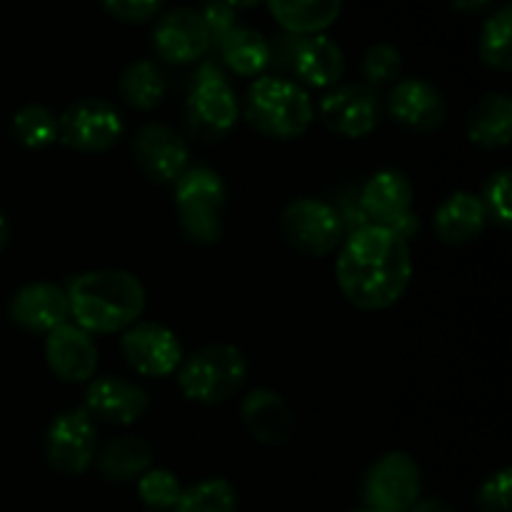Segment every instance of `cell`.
<instances>
[{
  "mask_svg": "<svg viewBox=\"0 0 512 512\" xmlns=\"http://www.w3.org/2000/svg\"><path fill=\"white\" fill-rule=\"evenodd\" d=\"M335 275L340 293L358 310L393 308L413 278L410 243L383 225H365L343 240Z\"/></svg>",
  "mask_w": 512,
  "mask_h": 512,
  "instance_id": "6da1fadb",
  "label": "cell"
},
{
  "mask_svg": "<svg viewBox=\"0 0 512 512\" xmlns=\"http://www.w3.org/2000/svg\"><path fill=\"white\" fill-rule=\"evenodd\" d=\"M70 318L90 335L123 333L145 313V288L128 270H88L68 285Z\"/></svg>",
  "mask_w": 512,
  "mask_h": 512,
  "instance_id": "7a4b0ae2",
  "label": "cell"
},
{
  "mask_svg": "<svg viewBox=\"0 0 512 512\" xmlns=\"http://www.w3.org/2000/svg\"><path fill=\"white\" fill-rule=\"evenodd\" d=\"M245 118L265 138L293 140L308 133L315 110L303 85L280 75H260L245 98Z\"/></svg>",
  "mask_w": 512,
  "mask_h": 512,
  "instance_id": "3957f363",
  "label": "cell"
},
{
  "mask_svg": "<svg viewBox=\"0 0 512 512\" xmlns=\"http://www.w3.org/2000/svg\"><path fill=\"white\" fill-rule=\"evenodd\" d=\"M228 190L213 168L195 165L173 183V203L180 228L193 243L215 245L223 238V213Z\"/></svg>",
  "mask_w": 512,
  "mask_h": 512,
  "instance_id": "277c9868",
  "label": "cell"
},
{
  "mask_svg": "<svg viewBox=\"0 0 512 512\" xmlns=\"http://www.w3.org/2000/svg\"><path fill=\"white\" fill-rule=\"evenodd\" d=\"M248 378V360L235 345H208L180 363L178 388L200 405H220L233 398Z\"/></svg>",
  "mask_w": 512,
  "mask_h": 512,
  "instance_id": "5b68a950",
  "label": "cell"
},
{
  "mask_svg": "<svg viewBox=\"0 0 512 512\" xmlns=\"http://www.w3.org/2000/svg\"><path fill=\"white\" fill-rule=\"evenodd\" d=\"M185 113H188L190 130L205 140L225 138L238 123V95L225 78L223 68L213 60L195 70Z\"/></svg>",
  "mask_w": 512,
  "mask_h": 512,
  "instance_id": "8992f818",
  "label": "cell"
},
{
  "mask_svg": "<svg viewBox=\"0 0 512 512\" xmlns=\"http://www.w3.org/2000/svg\"><path fill=\"white\" fill-rule=\"evenodd\" d=\"M358 195L370 225H383L408 243L418 235L420 220L413 210L415 190L408 175L400 170H380L365 180Z\"/></svg>",
  "mask_w": 512,
  "mask_h": 512,
  "instance_id": "52a82bcc",
  "label": "cell"
},
{
  "mask_svg": "<svg viewBox=\"0 0 512 512\" xmlns=\"http://www.w3.org/2000/svg\"><path fill=\"white\" fill-rule=\"evenodd\" d=\"M280 233L298 253L323 258L338 250L345 240L343 223L333 203L318 198H298L280 215Z\"/></svg>",
  "mask_w": 512,
  "mask_h": 512,
  "instance_id": "ba28073f",
  "label": "cell"
},
{
  "mask_svg": "<svg viewBox=\"0 0 512 512\" xmlns=\"http://www.w3.org/2000/svg\"><path fill=\"white\" fill-rule=\"evenodd\" d=\"M423 475L408 453H385L375 460L363 478L365 508L385 512H408L420 500Z\"/></svg>",
  "mask_w": 512,
  "mask_h": 512,
  "instance_id": "9c48e42d",
  "label": "cell"
},
{
  "mask_svg": "<svg viewBox=\"0 0 512 512\" xmlns=\"http://www.w3.org/2000/svg\"><path fill=\"white\" fill-rule=\"evenodd\" d=\"M123 133V118L103 98L75 100L58 118V140L78 153H105Z\"/></svg>",
  "mask_w": 512,
  "mask_h": 512,
  "instance_id": "30bf717a",
  "label": "cell"
},
{
  "mask_svg": "<svg viewBox=\"0 0 512 512\" xmlns=\"http://www.w3.org/2000/svg\"><path fill=\"white\" fill-rule=\"evenodd\" d=\"M98 453V428L83 408L55 415L45 433V460L68 478H78L93 465Z\"/></svg>",
  "mask_w": 512,
  "mask_h": 512,
  "instance_id": "8fae6325",
  "label": "cell"
},
{
  "mask_svg": "<svg viewBox=\"0 0 512 512\" xmlns=\"http://www.w3.org/2000/svg\"><path fill=\"white\" fill-rule=\"evenodd\" d=\"M120 350L125 363L145 378H168L183 363V345L178 335L153 320H138L123 330Z\"/></svg>",
  "mask_w": 512,
  "mask_h": 512,
  "instance_id": "7c38bea8",
  "label": "cell"
},
{
  "mask_svg": "<svg viewBox=\"0 0 512 512\" xmlns=\"http://www.w3.org/2000/svg\"><path fill=\"white\" fill-rule=\"evenodd\" d=\"M133 158L140 173L155 185H173L190 168L188 143L163 123H150L138 130Z\"/></svg>",
  "mask_w": 512,
  "mask_h": 512,
  "instance_id": "4fadbf2b",
  "label": "cell"
},
{
  "mask_svg": "<svg viewBox=\"0 0 512 512\" xmlns=\"http://www.w3.org/2000/svg\"><path fill=\"white\" fill-rule=\"evenodd\" d=\"M153 48L160 60L170 65H190L205 58L213 48L203 18L193 8H178L165 13L155 23Z\"/></svg>",
  "mask_w": 512,
  "mask_h": 512,
  "instance_id": "5bb4252c",
  "label": "cell"
},
{
  "mask_svg": "<svg viewBox=\"0 0 512 512\" xmlns=\"http://www.w3.org/2000/svg\"><path fill=\"white\" fill-rule=\"evenodd\" d=\"M325 128L343 138H365L378 128L380 103L368 85H340L320 100Z\"/></svg>",
  "mask_w": 512,
  "mask_h": 512,
  "instance_id": "9a60e30c",
  "label": "cell"
},
{
  "mask_svg": "<svg viewBox=\"0 0 512 512\" xmlns=\"http://www.w3.org/2000/svg\"><path fill=\"white\" fill-rule=\"evenodd\" d=\"M45 363L63 383H88L98 370V348L93 335L75 323H63L45 335Z\"/></svg>",
  "mask_w": 512,
  "mask_h": 512,
  "instance_id": "2e32d148",
  "label": "cell"
},
{
  "mask_svg": "<svg viewBox=\"0 0 512 512\" xmlns=\"http://www.w3.org/2000/svg\"><path fill=\"white\" fill-rule=\"evenodd\" d=\"M150 398L140 385L123 378H98L85 388L83 410L93 420L110 425H133L148 413Z\"/></svg>",
  "mask_w": 512,
  "mask_h": 512,
  "instance_id": "e0dca14e",
  "label": "cell"
},
{
  "mask_svg": "<svg viewBox=\"0 0 512 512\" xmlns=\"http://www.w3.org/2000/svg\"><path fill=\"white\" fill-rule=\"evenodd\" d=\"M68 318V293L60 285L30 283L10 300V320L28 333L48 335L50 330L68 323Z\"/></svg>",
  "mask_w": 512,
  "mask_h": 512,
  "instance_id": "ac0fdd59",
  "label": "cell"
},
{
  "mask_svg": "<svg viewBox=\"0 0 512 512\" xmlns=\"http://www.w3.org/2000/svg\"><path fill=\"white\" fill-rule=\"evenodd\" d=\"M288 70L308 88H333L345 73V55L325 33L303 35L295 38Z\"/></svg>",
  "mask_w": 512,
  "mask_h": 512,
  "instance_id": "d6986e66",
  "label": "cell"
},
{
  "mask_svg": "<svg viewBox=\"0 0 512 512\" xmlns=\"http://www.w3.org/2000/svg\"><path fill=\"white\" fill-rule=\"evenodd\" d=\"M390 115L415 133H430L445 123V100L428 80L408 78L395 83L388 100Z\"/></svg>",
  "mask_w": 512,
  "mask_h": 512,
  "instance_id": "ffe728a7",
  "label": "cell"
},
{
  "mask_svg": "<svg viewBox=\"0 0 512 512\" xmlns=\"http://www.w3.org/2000/svg\"><path fill=\"white\" fill-rule=\"evenodd\" d=\"M243 423L248 433L268 448H280L288 445L295 435V415L290 405L280 398L278 393L268 388H255L253 393L245 395Z\"/></svg>",
  "mask_w": 512,
  "mask_h": 512,
  "instance_id": "44dd1931",
  "label": "cell"
},
{
  "mask_svg": "<svg viewBox=\"0 0 512 512\" xmlns=\"http://www.w3.org/2000/svg\"><path fill=\"white\" fill-rule=\"evenodd\" d=\"M433 223L440 243L465 245L473 243L483 233L485 223H488V213H485L478 195L458 190V193H453L440 203V208L435 210Z\"/></svg>",
  "mask_w": 512,
  "mask_h": 512,
  "instance_id": "7402d4cb",
  "label": "cell"
},
{
  "mask_svg": "<svg viewBox=\"0 0 512 512\" xmlns=\"http://www.w3.org/2000/svg\"><path fill=\"white\" fill-rule=\"evenodd\" d=\"M98 458V470L110 483H133L153 468V448L135 435H118L108 440Z\"/></svg>",
  "mask_w": 512,
  "mask_h": 512,
  "instance_id": "603a6c76",
  "label": "cell"
},
{
  "mask_svg": "<svg viewBox=\"0 0 512 512\" xmlns=\"http://www.w3.org/2000/svg\"><path fill=\"white\" fill-rule=\"evenodd\" d=\"M280 28L290 35L325 33L338 20L343 0H268Z\"/></svg>",
  "mask_w": 512,
  "mask_h": 512,
  "instance_id": "cb8c5ba5",
  "label": "cell"
},
{
  "mask_svg": "<svg viewBox=\"0 0 512 512\" xmlns=\"http://www.w3.org/2000/svg\"><path fill=\"white\" fill-rule=\"evenodd\" d=\"M468 138L480 148H508L512 140V100L508 95L490 93L478 100L468 115Z\"/></svg>",
  "mask_w": 512,
  "mask_h": 512,
  "instance_id": "d4e9b609",
  "label": "cell"
},
{
  "mask_svg": "<svg viewBox=\"0 0 512 512\" xmlns=\"http://www.w3.org/2000/svg\"><path fill=\"white\" fill-rule=\"evenodd\" d=\"M218 50L223 63L243 78H260L270 65V40L243 25L230 30L218 43Z\"/></svg>",
  "mask_w": 512,
  "mask_h": 512,
  "instance_id": "484cf974",
  "label": "cell"
},
{
  "mask_svg": "<svg viewBox=\"0 0 512 512\" xmlns=\"http://www.w3.org/2000/svg\"><path fill=\"white\" fill-rule=\"evenodd\" d=\"M120 95L135 110H153L168 93V80L153 60H135L120 75Z\"/></svg>",
  "mask_w": 512,
  "mask_h": 512,
  "instance_id": "4316f807",
  "label": "cell"
},
{
  "mask_svg": "<svg viewBox=\"0 0 512 512\" xmlns=\"http://www.w3.org/2000/svg\"><path fill=\"white\" fill-rule=\"evenodd\" d=\"M10 133L28 150L50 148L58 140V115L45 105H25L10 120Z\"/></svg>",
  "mask_w": 512,
  "mask_h": 512,
  "instance_id": "83f0119b",
  "label": "cell"
},
{
  "mask_svg": "<svg viewBox=\"0 0 512 512\" xmlns=\"http://www.w3.org/2000/svg\"><path fill=\"white\" fill-rule=\"evenodd\" d=\"M175 512H238L235 488L223 478H208L183 490L175 503Z\"/></svg>",
  "mask_w": 512,
  "mask_h": 512,
  "instance_id": "f1b7e54d",
  "label": "cell"
},
{
  "mask_svg": "<svg viewBox=\"0 0 512 512\" xmlns=\"http://www.w3.org/2000/svg\"><path fill=\"white\" fill-rule=\"evenodd\" d=\"M510 30H512V8L503 5L495 10L483 25L480 33V60L488 68L508 73L512 68V50H510Z\"/></svg>",
  "mask_w": 512,
  "mask_h": 512,
  "instance_id": "f546056e",
  "label": "cell"
},
{
  "mask_svg": "<svg viewBox=\"0 0 512 512\" xmlns=\"http://www.w3.org/2000/svg\"><path fill=\"white\" fill-rule=\"evenodd\" d=\"M180 493H183L180 480L165 468H150L148 473H143L138 478V498L143 500V505L148 510H173Z\"/></svg>",
  "mask_w": 512,
  "mask_h": 512,
  "instance_id": "4dcf8cb0",
  "label": "cell"
},
{
  "mask_svg": "<svg viewBox=\"0 0 512 512\" xmlns=\"http://www.w3.org/2000/svg\"><path fill=\"white\" fill-rule=\"evenodd\" d=\"M400 70H403V58H400V50L395 45L378 43L365 53L363 75L370 85L395 83Z\"/></svg>",
  "mask_w": 512,
  "mask_h": 512,
  "instance_id": "1f68e13d",
  "label": "cell"
},
{
  "mask_svg": "<svg viewBox=\"0 0 512 512\" xmlns=\"http://www.w3.org/2000/svg\"><path fill=\"white\" fill-rule=\"evenodd\" d=\"M488 218L498 220L500 225L512 223V210H510V170H498L488 178L485 183L483 195H480Z\"/></svg>",
  "mask_w": 512,
  "mask_h": 512,
  "instance_id": "d6a6232c",
  "label": "cell"
},
{
  "mask_svg": "<svg viewBox=\"0 0 512 512\" xmlns=\"http://www.w3.org/2000/svg\"><path fill=\"white\" fill-rule=\"evenodd\" d=\"M510 468L490 475L478 490V508L483 512H510Z\"/></svg>",
  "mask_w": 512,
  "mask_h": 512,
  "instance_id": "836d02e7",
  "label": "cell"
},
{
  "mask_svg": "<svg viewBox=\"0 0 512 512\" xmlns=\"http://www.w3.org/2000/svg\"><path fill=\"white\" fill-rule=\"evenodd\" d=\"M200 18H203L205 28H208L213 48H218V43L230 33V30L238 28V15H235V8L233 5L223 3V0H210V3L203 8V13H200Z\"/></svg>",
  "mask_w": 512,
  "mask_h": 512,
  "instance_id": "e575fe53",
  "label": "cell"
},
{
  "mask_svg": "<svg viewBox=\"0 0 512 512\" xmlns=\"http://www.w3.org/2000/svg\"><path fill=\"white\" fill-rule=\"evenodd\" d=\"M100 3L120 23H145L158 13L163 0H100Z\"/></svg>",
  "mask_w": 512,
  "mask_h": 512,
  "instance_id": "d590c367",
  "label": "cell"
},
{
  "mask_svg": "<svg viewBox=\"0 0 512 512\" xmlns=\"http://www.w3.org/2000/svg\"><path fill=\"white\" fill-rule=\"evenodd\" d=\"M333 208H335V213H338L340 223H343L345 238H348L350 233H355V230L370 225L368 215H365L363 205H360V195L355 193V190H348V193H343L340 203L333 205Z\"/></svg>",
  "mask_w": 512,
  "mask_h": 512,
  "instance_id": "8d00e7d4",
  "label": "cell"
},
{
  "mask_svg": "<svg viewBox=\"0 0 512 512\" xmlns=\"http://www.w3.org/2000/svg\"><path fill=\"white\" fill-rule=\"evenodd\" d=\"M490 3H493V0H450V5H453L458 13H468V15L483 13Z\"/></svg>",
  "mask_w": 512,
  "mask_h": 512,
  "instance_id": "74e56055",
  "label": "cell"
},
{
  "mask_svg": "<svg viewBox=\"0 0 512 512\" xmlns=\"http://www.w3.org/2000/svg\"><path fill=\"white\" fill-rule=\"evenodd\" d=\"M408 512H453L448 503H443L440 498H428V500H418Z\"/></svg>",
  "mask_w": 512,
  "mask_h": 512,
  "instance_id": "f35d334b",
  "label": "cell"
},
{
  "mask_svg": "<svg viewBox=\"0 0 512 512\" xmlns=\"http://www.w3.org/2000/svg\"><path fill=\"white\" fill-rule=\"evenodd\" d=\"M8 243H10V225L8 220H5V215L0 213V253H3Z\"/></svg>",
  "mask_w": 512,
  "mask_h": 512,
  "instance_id": "ab89813d",
  "label": "cell"
},
{
  "mask_svg": "<svg viewBox=\"0 0 512 512\" xmlns=\"http://www.w3.org/2000/svg\"><path fill=\"white\" fill-rule=\"evenodd\" d=\"M223 3L233 5V8H250V5H258L260 0H223Z\"/></svg>",
  "mask_w": 512,
  "mask_h": 512,
  "instance_id": "60d3db41",
  "label": "cell"
},
{
  "mask_svg": "<svg viewBox=\"0 0 512 512\" xmlns=\"http://www.w3.org/2000/svg\"><path fill=\"white\" fill-rule=\"evenodd\" d=\"M350 512H385V510H375V508H358V510H350Z\"/></svg>",
  "mask_w": 512,
  "mask_h": 512,
  "instance_id": "b9f144b4",
  "label": "cell"
},
{
  "mask_svg": "<svg viewBox=\"0 0 512 512\" xmlns=\"http://www.w3.org/2000/svg\"><path fill=\"white\" fill-rule=\"evenodd\" d=\"M148 512H155V510H148Z\"/></svg>",
  "mask_w": 512,
  "mask_h": 512,
  "instance_id": "7bdbcfd3",
  "label": "cell"
}]
</instances>
